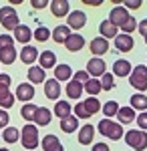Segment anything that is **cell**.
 Here are the masks:
<instances>
[{"label": "cell", "mask_w": 147, "mask_h": 151, "mask_svg": "<svg viewBox=\"0 0 147 151\" xmlns=\"http://www.w3.org/2000/svg\"><path fill=\"white\" fill-rule=\"evenodd\" d=\"M79 129V117L71 115L67 119H63L61 121V131H65V133H73V131H77Z\"/></svg>", "instance_id": "cell-26"}, {"label": "cell", "mask_w": 147, "mask_h": 151, "mask_svg": "<svg viewBox=\"0 0 147 151\" xmlns=\"http://www.w3.org/2000/svg\"><path fill=\"white\" fill-rule=\"evenodd\" d=\"M28 81H30V85L46 83V70L43 67H30L28 69Z\"/></svg>", "instance_id": "cell-15"}, {"label": "cell", "mask_w": 147, "mask_h": 151, "mask_svg": "<svg viewBox=\"0 0 147 151\" xmlns=\"http://www.w3.org/2000/svg\"><path fill=\"white\" fill-rule=\"evenodd\" d=\"M45 95H46V99H50V101H58V97H61V85H58V81L55 77L45 83Z\"/></svg>", "instance_id": "cell-10"}, {"label": "cell", "mask_w": 147, "mask_h": 151, "mask_svg": "<svg viewBox=\"0 0 147 151\" xmlns=\"http://www.w3.org/2000/svg\"><path fill=\"white\" fill-rule=\"evenodd\" d=\"M16 58H18V52L14 50V47L0 50V63H2V65H12Z\"/></svg>", "instance_id": "cell-32"}, {"label": "cell", "mask_w": 147, "mask_h": 151, "mask_svg": "<svg viewBox=\"0 0 147 151\" xmlns=\"http://www.w3.org/2000/svg\"><path fill=\"white\" fill-rule=\"evenodd\" d=\"M137 125H139L141 131H147V111L141 113V115H137Z\"/></svg>", "instance_id": "cell-44"}, {"label": "cell", "mask_w": 147, "mask_h": 151, "mask_svg": "<svg viewBox=\"0 0 147 151\" xmlns=\"http://www.w3.org/2000/svg\"><path fill=\"white\" fill-rule=\"evenodd\" d=\"M123 4H125V8H131V10H137V8H139V6H141L143 2H141V0H127V2H123Z\"/></svg>", "instance_id": "cell-46"}, {"label": "cell", "mask_w": 147, "mask_h": 151, "mask_svg": "<svg viewBox=\"0 0 147 151\" xmlns=\"http://www.w3.org/2000/svg\"><path fill=\"white\" fill-rule=\"evenodd\" d=\"M34 97V87L30 83H20L16 89V99L18 101H30Z\"/></svg>", "instance_id": "cell-14"}, {"label": "cell", "mask_w": 147, "mask_h": 151, "mask_svg": "<svg viewBox=\"0 0 147 151\" xmlns=\"http://www.w3.org/2000/svg\"><path fill=\"white\" fill-rule=\"evenodd\" d=\"M93 137H95V127L93 125H83L79 131V143L81 145H89V143H93Z\"/></svg>", "instance_id": "cell-18"}, {"label": "cell", "mask_w": 147, "mask_h": 151, "mask_svg": "<svg viewBox=\"0 0 147 151\" xmlns=\"http://www.w3.org/2000/svg\"><path fill=\"white\" fill-rule=\"evenodd\" d=\"M83 4H89V6H99V4H103L101 0H83Z\"/></svg>", "instance_id": "cell-51"}, {"label": "cell", "mask_w": 147, "mask_h": 151, "mask_svg": "<svg viewBox=\"0 0 147 151\" xmlns=\"http://www.w3.org/2000/svg\"><path fill=\"white\" fill-rule=\"evenodd\" d=\"M125 143L131 149L143 151V149H147V133L141 131V129H131V131L125 133Z\"/></svg>", "instance_id": "cell-1"}, {"label": "cell", "mask_w": 147, "mask_h": 151, "mask_svg": "<svg viewBox=\"0 0 147 151\" xmlns=\"http://www.w3.org/2000/svg\"><path fill=\"white\" fill-rule=\"evenodd\" d=\"M50 117H53V113H50L46 107H38V113H36L34 123H36L38 127H45V125H48V123H50Z\"/></svg>", "instance_id": "cell-29"}, {"label": "cell", "mask_w": 147, "mask_h": 151, "mask_svg": "<svg viewBox=\"0 0 147 151\" xmlns=\"http://www.w3.org/2000/svg\"><path fill=\"white\" fill-rule=\"evenodd\" d=\"M30 4H32V8H38V10H43V8H45V6H48L50 2H48V0H32Z\"/></svg>", "instance_id": "cell-47"}, {"label": "cell", "mask_w": 147, "mask_h": 151, "mask_svg": "<svg viewBox=\"0 0 147 151\" xmlns=\"http://www.w3.org/2000/svg\"><path fill=\"white\" fill-rule=\"evenodd\" d=\"M85 91L91 95V97H95V95H99L103 91V85H101V81L99 79H91L87 85H85Z\"/></svg>", "instance_id": "cell-36"}, {"label": "cell", "mask_w": 147, "mask_h": 151, "mask_svg": "<svg viewBox=\"0 0 147 151\" xmlns=\"http://www.w3.org/2000/svg\"><path fill=\"white\" fill-rule=\"evenodd\" d=\"M0 87H10V77L8 75H0Z\"/></svg>", "instance_id": "cell-49"}, {"label": "cell", "mask_w": 147, "mask_h": 151, "mask_svg": "<svg viewBox=\"0 0 147 151\" xmlns=\"http://www.w3.org/2000/svg\"><path fill=\"white\" fill-rule=\"evenodd\" d=\"M105 60L99 57H95V58H91L89 63H87V73H89L91 77H103L105 75Z\"/></svg>", "instance_id": "cell-8"}, {"label": "cell", "mask_w": 147, "mask_h": 151, "mask_svg": "<svg viewBox=\"0 0 147 151\" xmlns=\"http://www.w3.org/2000/svg\"><path fill=\"white\" fill-rule=\"evenodd\" d=\"M143 38H145V45H147V36H143Z\"/></svg>", "instance_id": "cell-53"}, {"label": "cell", "mask_w": 147, "mask_h": 151, "mask_svg": "<svg viewBox=\"0 0 147 151\" xmlns=\"http://www.w3.org/2000/svg\"><path fill=\"white\" fill-rule=\"evenodd\" d=\"M99 32L103 38H117V24H113L111 20H103L99 26Z\"/></svg>", "instance_id": "cell-22"}, {"label": "cell", "mask_w": 147, "mask_h": 151, "mask_svg": "<svg viewBox=\"0 0 147 151\" xmlns=\"http://www.w3.org/2000/svg\"><path fill=\"white\" fill-rule=\"evenodd\" d=\"M34 38H36L38 42H45L48 38H53V32H50L46 26H38V28L34 30Z\"/></svg>", "instance_id": "cell-38"}, {"label": "cell", "mask_w": 147, "mask_h": 151, "mask_svg": "<svg viewBox=\"0 0 147 151\" xmlns=\"http://www.w3.org/2000/svg\"><path fill=\"white\" fill-rule=\"evenodd\" d=\"M30 38H34V32H30V28L24 26V24H20V26L14 30V40H18V42H22V45H26Z\"/></svg>", "instance_id": "cell-23"}, {"label": "cell", "mask_w": 147, "mask_h": 151, "mask_svg": "<svg viewBox=\"0 0 147 151\" xmlns=\"http://www.w3.org/2000/svg\"><path fill=\"white\" fill-rule=\"evenodd\" d=\"M12 105H14V95L6 87H0V107L6 111V109H10Z\"/></svg>", "instance_id": "cell-28"}, {"label": "cell", "mask_w": 147, "mask_h": 151, "mask_svg": "<svg viewBox=\"0 0 147 151\" xmlns=\"http://www.w3.org/2000/svg\"><path fill=\"white\" fill-rule=\"evenodd\" d=\"M131 73H133V67H131V63L129 60H125V58H121V60H115L113 65V75L115 77H131Z\"/></svg>", "instance_id": "cell-11"}, {"label": "cell", "mask_w": 147, "mask_h": 151, "mask_svg": "<svg viewBox=\"0 0 147 151\" xmlns=\"http://www.w3.org/2000/svg\"><path fill=\"white\" fill-rule=\"evenodd\" d=\"M117 117H119V123H131V121H135V119H137L135 109H133V107H121L119 113H117Z\"/></svg>", "instance_id": "cell-27"}, {"label": "cell", "mask_w": 147, "mask_h": 151, "mask_svg": "<svg viewBox=\"0 0 147 151\" xmlns=\"http://www.w3.org/2000/svg\"><path fill=\"white\" fill-rule=\"evenodd\" d=\"M38 63H40V67L43 69H53L55 65H57V55L53 52V50H45V52H40V57H38Z\"/></svg>", "instance_id": "cell-21"}, {"label": "cell", "mask_w": 147, "mask_h": 151, "mask_svg": "<svg viewBox=\"0 0 147 151\" xmlns=\"http://www.w3.org/2000/svg\"><path fill=\"white\" fill-rule=\"evenodd\" d=\"M129 85L137 89V91H145L147 89V67L145 65H137L133 73H131V77H129Z\"/></svg>", "instance_id": "cell-4"}, {"label": "cell", "mask_w": 147, "mask_h": 151, "mask_svg": "<svg viewBox=\"0 0 147 151\" xmlns=\"http://www.w3.org/2000/svg\"><path fill=\"white\" fill-rule=\"evenodd\" d=\"M87 24V14L83 10H73L71 14L67 16V26L68 28H75V30H79Z\"/></svg>", "instance_id": "cell-6"}, {"label": "cell", "mask_w": 147, "mask_h": 151, "mask_svg": "<svg viewBox=\"0 0 147 151\" xmlns=\"http://www.w3.org/2000/svg\"><path fill=\"white\" fill-rule=\"evenodd\" d=\"M129 18H131V16H129V12H127L125 6H115L113 10L109 12V20L113 24H117V26H123Z\"/></svg>", "instance_id": "cell-7"}, {"label": "cell", "mask_w": 147, "mask_h": 151, "mask_svg": "<svg viewBox=\"0 0 147 151\" xmlns=\"http://www.w3.org/2000/svg\"><path fill=\"white\" fill-rule=\"evenodd\" d=\"M71 77H75L73 75V69L68 67V65H57L55 67V79L58 83L61 81H71Z\"/></svg>", "instance_id": "cell-24"}, {"label": "cell", "mask_w": 147, "mask_h": 151, "mask_svg": "<svg viewBox=\"0 0 147 151\" xmlns=\"http://www.w3.org/2000/svg\"><path fill=\"white\" fill-rule=\"evenodd\" d=\"M133 47H135L133 36H129V35H119L117 38H115V48H117L119 52H129Z\"/></svg>", "instance_id": "cell-12"}, {"label": "cell", "mask_w": 147, "mask_h": 151, "mask_svg": "<svg viewBox=\"0 0 147 151\" xmlns=\"http://www.w3.org/2000/svg\"><path fill=\"white\" fill-rule=\"evenodd\" d=\"M131 107L135 109V111H141V113H145L147 111V97L143 93H137L131 97Z\"/></svg>", "instance_id": "cell-30"}, {"label": "cell", "mask_w": 147, "mask_h": 151, "mask_svg": "<svg viewBox=\"0 0 147 151\" xmlns=\"http://www.w3.org/2000/svg\"><path fill=\"white\" fill-rule=\"evenodd\" d=\"M8 121H10L8 113H6L4 109H0V129H6V127H8Z\"/></svg>", "instance_id": "cell-45"}, {"label": "cell", "mask_w": 147, "mask_h": 151, "mask_svg": "<svg viewBox=\"0 0 147 151\" xmlns=\"http://www.w3.org/2000/svg\"><path fill=\"white\" fill-rule=\"evenodd\" d=\"M2 139L6 141V143H16V141L20 139V131L16 127H6L4 133H2Z\"/></svg>", "instance_id": "cell-34"}, {"label": "cell", "mask_w": 147, "mask_h": 151, "mask_svg": "<svg viewBox=\"0 0 147 151\" xmlns=\"http://www.w3.org/2000/svg\"><path fill=\"white\" fill-rule=\"evenodd\" d=\"M0 24L6 30H16L20 22H18V14L14 10V6H2L0 8Z\"/></svg>", "instance_id": "cell-3"}, {"label": "cell", "mask_w": 147, "mask_h": 151, "mask_svg": "<svg viewBox=\"0 0 147 151\" xmlns=\"http://www.w3.org/2000/svg\"><path fill=\"white\" fill-rule=\"evenodd\" d=\"M139 32H141L143 36H147V18H145V20H141V22H139Z\"/></svg>", "instance_id": "cell-50"}, {"label": "cell", "mask_w": 147, "mask_h": 151, "mask_svg": "<svg viewBox=\"0 0 147 151\" xmlns=\"http://www.w3.org/2000/svg\"><path fill=\"white\" fill-rule=\"evenodd\" d=\"M0 151H10V149H6V147H4V149H0Z\"/></svg>", "instance_id": "cell-52"}, {"label": "cell", "mask_w": 147, "mask_h": 151, "mask_svg": "<svg viewBox=\"0 0 147 151\" xmlns=\"http://www.w3.org/2000/svg\"><path fill=\"white\" fill-rule=\"evenodd\" d=\"M135 28H139V24L135 22V18H133V16H131V18H129V20H127V22H125L123 26H121V30H123V35H129V32H133Z\"/></svg>", "instance_id": "cell-41"}, {"label": "cell", "mask_w": 147, "mask_h": 151, "mask_svg": "<svg viewBox=\"0 0 147 151\" xmlns=\"http://www.w3.org/2000/svg\"><path fill=\"white\" fill-rule=\"evenodd\" d=\"M89 48H91V52H93L95 57H101V55H105V52L109 50V40L103 38V36H97V38H93L89 42Z\"/></svg>", "instance_id": "cell-9"}, {"label": "cell", "mask_w": 147, "mask_h": 151, "mask_svg": "<svg viewBox=\"0 0 147 151\" xmlns=\"http://www.w3.org/2000/svg\"><path fill=\"white\" fill-rule=\"evenodd\" d=\"M40 57L38 55V50L34 47H30V45H26V47H22V52H20V60H22L24 65H32L36 58Z\"/></svg>", "instance_id": "cell-19"}, {"label": "cell", "mask_w": 147, "mask_h": 151, "mask_svg": "<svg viewBox=\"0 0 147 151\" xmlns=\"http://www.w3.org/2000/svg\"><path fill=\"white\" fill-rule=\"evenodd\" d=\"M101 85H103V91H111L113 89V75L111 73H105L103 75V79H101Z\"/></svg>", "instance_id": "cell-39"}, {"label": "cell", "mask_w": 147, "mask_h": 151, "mask_svg": "<svg viewBox=\"0 0 147 151\" xmlns=\"http://www.w3.org/2000/svg\"><path fill=\"white\" fill-rule=\"evenodd\" d=\"M20 137H22V147L24 149H34V147H38V127H36V125H26V127H22Z\"/></svg>", "instance_id": "cell-5"}, {"label": "cell", "mask_w": 147, "mask_h": 151, "mask_svg": "<svg viewBox=\"0 0 147 151\" xmlns=\"http://www.w3.org/2000/svg\"><path fill=\"white\" fill-rule=\"evenodd\" d=\"M36 113H38V107L32 105V103L22 105V109H20V117L26 119V121H34V119H36Z\"/></svg>", "instance_id": "cell-31"}, {"label": "cell", "mask_w": 147, "mask_h": 151, "mask_svg": "<svg viewBox=\"0 0 147 151\" xmlns=\"http://www.w3.org/2000/svg\"><path fill=\"white\" fill-rule=\"evenodd\" d=\"M53 38H55V42H63V45H65L68 38H71V28L65 26V24L57 26V28L53 30Z\"/></svg>", "instance_id": "cell-25"}, {"label": "cell", "mask_w": 147, "mask_h": 151, "mask_svg": "<svg viewBox=\"0 0 147 151\" xmlns=\"http://www.w3.org/2000/svg\"><path fill=\"white\" fill-rule=\"evenodd\" d=\"M119 105H117V101H107V103L103 105V113H105V117H115L117 113H119Z\"/></svg>", "instance_id": "cell-37"}, {"label": "cell", "mask_w": 147, "mask_h": 151, "mask_svg": "<svg viewBox=\"0 0 147 151\" xmlns=\"http://www.w3.org/2000/svg\"><path fill=\"white\" fill-rule=\"evenodd\" d=\"M55 115L61 117V121L67 119V117H71V105H68L67 101H58V103L55 105Z\"/></svg>", "instance_id": "cell-33"}, {"label": "cell", "mask_w": 147, "mask_h": 151, "mask_svg": "<svg viewBox=\"0 0 147 151\" xmlns=\"http://www.w3.org/2000/svg\"><path fill=\"white\" fill-rule=\"evenodd\" d=\"M75 117H79V119H89V111L85 109V105H83V101L81 103H77L75 105Z\"/></svg>", "instance_id": "cell-40"}, {"label": "cell", "mask_w": 147, "mask_h": 151, "mask_svg": "<svg viewBox=\"0 0 147 151\" xmlns=\"http://www.w3.org/2000/svg\"><path fill=\"white\" fill-rule=\"evenodd\" d=\"M91 151H111V149H109V145H107V143H95Z\"/></svg>", "instance_id": "cell-48"}, {"label": "cell", "mask_w": 147, "mask_h": 151, "mask_svg": "<svg viewBox=\"0 0 147 151\" xmlns=\"http://www.w3.org/2000/svg\"><path fill=\"white\" fill-rule=\"evenodd\" d=\"M10 47H14V36L2 35V36H0V50H4V48H10Z\"/></svg>", "instance_id": "cell-42"}, {"label": "cell", "mask_w": 147, "mask_h": 151, "mask_svg": "<svg viewBox=\"0 0 147 151\" xmlns=\"http://www.w3.org/2000/svg\"><path fill=\"white\" fill-rule=\"evenodd\" d=\"M50 12H53V16H57V18L68 16V14H71V12H68V2L67 0H53V2H50Z\"/></svg>", "instance_id": "cell-13"}, {"label": "cell", "mask_w": 147, "mask_h": 151, "mask_svg": "<svg viewBox=\"0 0 147 151\" xmlns=\"http://www.w3.org/2000/svg\"><path fill=\"white\" fill-rule=\"evenodd\" d=\"M99 131H101V135L105 137H109V139H115L119 141L123 137V127H121V123H115L111 119H101V123H99Z\"/></svg>", "instance_id": "cell-2"}, {"label": "cell", "mask_w": 147, "mask_h": 151, "mask_svg": "<svg viewBox=\"0 0 147 151\" xmlns=\"http://www.w3.org/2000/svg\"><path fill=\"white\" fill-rule=\"evenodd\" d=\"M40 145H43L45 151H65L63 145H61V141H58V137H55V135H45L43 141H40Z\"/></svg>", "instance_id": "cell-16"}, {"label": "cell", "mask_w": 147, "mask_h": 151, "mask_svg": "<svg viewBox=\"0 0 147 151\" xmlns=\"http://www.w3.org/2000/svg\"><path fill=\"white\" fill-rule=\"evenodd\" d=\"M65 91H67L68 99H81V95H83V91H85V85L73 79V81L67 85V89H65Z\"/></svg>", "instance_id": "cell-17"}, {"label": "cell", "mask_w": 147, "mask_h": 151, "mask_svg": "<svg viewBox=\"0 0 147 151\" xmlns=\"http://www.w3.org/2000/svg\"><path fill=\"white\" fill-rule=\"evenodd\" d=\"M73 79H75V81H79V83H83V85H87V83L91 81V79H89V73H87V70H77Z\"/></svg>", "instance_id": "cell-43"}, {"label": "cell", "mask_w": 147, "mask_h": 151, "mask_svg": "<svg viewBox=\"0 0 147 151\" xmlns=\"http://www.w3.org/2000/svg\"><path fill=\"white\" fill-rule=\"evenodd\" d=\"M83 105H85V109L89 111V115H95V113L101 111V103H99L97 97H89L87 101H83Z\"/></svg>", "instance_id": "cell-35"}, {"label": "cell", "mask_w": 147, "mask_h": 151, "mask_svg": "<svg viewBox=\"0 0 147 151\" xmlns=\"http://www.w3.org/2000/svg\"><path fill=\"white\" fill-rule=\"evenodd\" d=\"M65 47L68 52H77L85 47V38H83V35H71V38L65 42Z\"/></svg>", "instance_id": "cell-20"}]
</instances>
